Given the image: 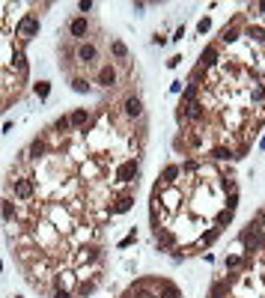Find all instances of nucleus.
Returning a JSON list of instances; mask_svg holds the SVG:
<instances>
[{
	"instance_id": "33",
	"label": "nucleus",
	"mask_w": 265,
	"mask_h": 298,
	"mask_svg": "<svg viewBox=\"0 0 265 298\" xmlns=\"http://www.w3.org/2000/svg\"><path fill=\"white\" fill-rule=\"evenodd\" d=\"M236 206H239V191H233V194H230V200H227V209H233V212H236Z\"/></svg>"
},
{
	"instance_id": "23",
	"label": "nucleus",
	"mask_w": 265,
	"mask_h": 298,
	"mask_svg": "<svg viewBox=\"0 0 265 298\" xmlns=\"http://www.w3.org/2000/svg\"><path fill=\"white\" fill-rule=\"evenodd\" d=\"M233 215H236L233 209H221V215H218V221H215V224H218V230H224V227L233 221Z\"/></svg>"
},
{
	"instance_id": "14",
	"label": "nucleus",
	"mask_w": 265,
	"mask_h": 298,
	"mask_svg": "<svg viewBox=\"0 0 265 298\" xmlns=\"http://www.w3.org/2000/svg\"><path fill=\"white\" fill-rule=\"evenodd\" d=\"M95 287H98V278H92V281H84L78 290H75V298H87L95 293Z\"/></svg>"
},
{
	"instance_id": "42",
	"label": "nucleus",
	"mask_w": 265,
	"mask_h": 298,
	"mask_svg": "<svg viewBox=\"0 0 265 298\" xmlns=\"http://www.w3.org/2000/svg\"><path fill=\"white\" fill-rule=\"evenodd\" d=\"M254 9H260V12H263V15H265V3H257V6H254Z\"/></svg>"
},
{
	"instance_id": "29",
	"label": "nucleus",
	"mask_w": 265,
	"mask_h": 298,
	"mask_svg": "<svg viewBox=\"0 0 265 298\" xmlns=\"http://www.w3.org/2000/svg\"><path fill=\"white\" fill-rule=\"evenodd\" d=\"M245 263V257H239V254H233V257H227V272H239V266Z\"/></svg>"
},
{
	"instance_id": "6",
	"label": "nucleus",
	"mask_w": 265,
	"mask_h": 298,
	"mask_svg": "<svg viewBox=\"0 0 265 298\" xmlns=\"http://www.w3.org/2000/svg\"><path fill=\"white\" fill-rule=\"evenodd\" d=\"M87 33H89V21H87V15L72 18V24H69V36L81 42V39H87Z\"/></svg>"
},
{
	"instance_id": "41",
	"label": "nucleus",
	"mask_w": 265,
	"mask_h": 298,
	"mask_svg": "<svg viewBox=\"0 0 265 298\" xmlns=\"http://www.w3.org/2000/svg\"><path fill=\"white\" fill-rule=\"evenodd\" d=\"M170 93H182V81H173V84H170Z\"/></svg>"
},
{
	"instance_id": "15",
	"label": "nucleus",
	"mask_w": 265,
	"mask_h": 298,
	"mask_svg": "<svg viewBox=\"0 0 265 298\" xmlns=\"http://www.w3.org/2000/svg\"><path fill=\"white\" fill-rule=\"evenodd\" d=\"M12 72H18V78H27V63H24V54H21V51L12 54Z\"/></svg>"
},
{
	"instance_id": "28",
	"label": "nucleus",
	"mask_w": 265,
	"mask_h": 298,
	"mask_svg": "<svg viewBox=\"0 0 265 298\" xmlns=\"http://www.w3.org/2000/svg\"><path fill=\"white\" fill-rule=\"evenodd\" d=\"M33 93H36L39 99H48V93H51V84H48V81H39V84L33 87Z\"/></svg>"
},
{
	"instance_id": "40",
	"label": "nucleus",
	"mask_w": 265,
	"mask_h": 298,
	"mask_svg": "<svg viewBox=\"0 0 265 298\" xmlns=\"http://www.w3.org/2000/svg\"><path fill=\"white\" fill-rule=\"evenodd\" d=\"M203 75H206L203 69H194V75H191V84H197V81H203Z\"/></svg>"
},
{
	"instance_id": "18",
	"label": "nucleus",
	"mask_w": 265,
	"mask_h": 298,
	"mask_svg": "<svg viewBox=\"0 0 265 298\" xmlns=\"http://www.w3.org/2000/svg\"><path fill=\"white\" fill-rule=\"evenodd\" d=\"M131 203H134V200H131L128 194H125V197H119V200H116V203L110 206V215H125V212L131 209Z\"/></svg>"
},
{
	"instance_id": "44",
	"label": "nucleus",
	"mask_w": 265,
	"mask_h": 298,
	"mask_svg": "<svg viewBox=\"0 0 265 298\" xmlns=\"http://www.w3.org/2000/svg\"><path fill=\"white\" fill-rule=\"evenodd\" d=\"M209 298H218V296H209Z\"/></svg>"
},
{
	"instance_id": "9",
	"label": "nucleus",
	"mask_w": 265,
	"mask_h": 298,
	"mask_svg": "<svg viewBox=\"0 0 265 298\" xmlns=\"http://www.w3.org/2000/svg\"><path fill=\"white\" fill-rule=\"evenodd\" d=\"M185 116H188V122H203V119H206V104H203V101L185 104Z\"/></svg>"
},
{
	"instance_id": "25",
	"label": "nucleus",
	"mask_w": 265,
	"mask_h": 298,
	"mask_svg": "<svg viewBox=\"0 0 265 298\" xmlns=\"http://www.w3.org/2000/svg\"><path fill=\"white\" fill-rule=\"evenodd\" d=\"M69 128H72V119H69V116H60V119L54 122V131H57V134H66Z\"/></svg>"
},
{
	"instance_id": "36",
	"label": "nucleus",
	"mask_w": 265,
	"mask_h": 298,
	"mask_svg": "<svg viewBox=\"0 0 265 298\" xmlns=\"http://www.w3.org/2000/svg\"><path fill=\"white\" fill-rule=\"evenodd\" d=\"M224 191H227V194H233V191H236V182H233V176H230V179H224Z\"/></svg>"
},
{
	"instance_id": "13",
	"label": "nucleus",
	"mask_w": 265,
	"mask_h": 298,
	"mask_svg": "<svg viewBox=\"0 0 265 298\" xmlns=\"http://www.w3.org/2000/svg\"><path fill=\"white\" fill-rule=\"evenodd\" d=\"M155 287L161 290L158 298H182V296H179V290H176L173 284H167V281H155Z\"/></svg>"
},
{
	"instance_id": "21",
	"label": "nucleus",
	"mask_w": 265,
	"mask_h": 298,
	"mask_svg": "<svg viewBox=\"0 0 265 298\" xmlns=\"http://www.w3.org/2000/svg\"><path fill=\"white\" fill-rule=\"evenodd\" d=\"M197 93H200V84H188V87L182 90V104H191V101H197Z\"/></svg>"
},
{
	"instance_id": "20",
	"label": "nucleus",
	"mask_w": 265,
	"mask_h": 298,
	"mask_svg": "<svg viewBox=\"0 0 265 298\" xmlns=\"http://www.w3.org/2000/svg\"><path fill=\"white\" fill-rule=\"evenodd\" d=\"M110 54H113L116 60H125V57H128V45L119 42V39H113V42H110Z\"/></svg>"
},
{
	"instance_id": "5",
	"label": "nucleus",
	"mask_w": 265,
	"mask_h": 298,
	"mask_svg": "<svg viewBox=\"0 0 265 298\" xmlns=\"http://www.w3.org/2000/svg\"><path fill=\"white\" fill-rule=\"evenodd\" d=\"M95 60H98V48H95L92 42H81V45H78V63L92 66Z\"/></svg>"
},
{
	"instance_id": "16",
	"label": "nucleus",
	"mask_w": 265,
	"mask_h": 298,
	"mask_svg": "<svg viewBox=\"0 0 265 298\" xmlns=\"http://www.w3.org/2000/svg\"><path fill=\"white\" fill-rule=\"evenodd\" d=\"M72 125H84V131H87V125H89V110H84V107H78V110H72Z\"/></svg>"
},
{
	"instance_id": "38",
	"label": "nucleus",
	"mask_w": 265,
	"mask_h": 298,
	"mask_svg": "<svg viewBox=\"0 0 265 298\" xmlns=\"http://www.w3.org/2000/svg\"><path fill=\"white\" fill-rule=\"evenodd\" d=\"M254 221H257V227H260V230H265V209H260V215H257Z\"/></svg>"
},
{
	"instance_id": "12",
	"label": "nucleus",
	"mask_w": 265,
	"mask_h": 298,
	"mask_svg": "<svg viewBox=\"0 0 265 298\" xmlns=\"http://www.w3.org/2000/svg\"><path fill=\"white\" fill-rule=\"evenodd\" d=\"M173 245H176V236H173L170 230L155 233V248H158V251H173Z\"/></svg>"
},
{
	"instance_id": "39",
	"label": "nucleus",
	"mask_w": 265,
	"mask_h": 298,
	"mask_svg": "<svg viewBox=\"0 0 265 298\" xmlns=\"http://www.w3.org/2000/svg\"><path fill=\"white\" fill-rule=\"evenodd\" d=\"M78 9H81V12H89V9H92V0H81Z\"/></svg>"
},
{
	"instance_id": "26",
	"label": "nucleus",
	"mask_w": 265,
	"mask_h": 298,
	"mask_svg": "<svg viewBox=\"0 0 265 298\" xmlns=\"http://www.w3.org/2000/svg\"><path fill=\"white\" fill-rule=\"evenodd\" d=\"M15 215H18V206H15L12 200H3V218H6V221H12Z\"/></svg>"
},
{
	"instance_id": "2",
	"label": "nucleus",
	"mask_w": 265,
	"mask_h": 298,
	"mask_svg": "<svg viewBox=\"0 0 265 298\" xmlns=\"http://www.w3.org/2000/svg\"><path fill=\"white\" fill-rule=\"evenodd\" d=\"M39 27H42V24H39L36 15H24V18L15 24V36H18L21 42H30L33 36H39Z\"/></svg>"
},
{
	"instance_id": "32",
	"label": "nucleus",
	"mask_w": 265,
	"mask_h": 298,
	"mask_svg": "<svg viewBox=\"0 0 265 298\" xmlns=\"http://www.w3.org/2000/svg\"><path fill=\"white\" fill-rule=\"evenodd\" d=\"M176 122H179V125H188V116H185V104H179V107H176Z\"/></svg>"
},
{
	"instance_id": "34",
	"label": "nucleus",
	"mask_w": 265,
	"mask_h": 298,
	"mask_svg": "<svg viewBox=\"0 0 265 298\" xmlns=\"http://www.w3.org/2000/svg\"><path fill=\"white\" fill-rule=\"evenodd\" d=\"M51 298H75V293H69V290H54Z\"/></svg>"
},
{
	"instance_id": "1",
	"label": "nucleus",
	"mask_w": 265,
	"mask_h": 298,
	"mask_svg": "<svg viewBox=\"0 0 265 298\" xmlns=\"http://www.w3.org/2000/svg\"><path fill=\"white\" fill-rule=\"evenodd\" d=\"M239 242L245 245V257H251V254H257V251H263V248H265V236H263V230L257 227V221H251V224L239 233Z\"/></svg>"
},
{
	"instance_id": "4",
	"label": "nucleus",
	"mask_w": 265,
	"mask_h": 298,
	"mask_svg": "<svg viewBox=\"0 0 265 298\" xmlns=\"http://www.w3.org/2000/svg\"><path fill=\"white\" fill-rule=\"evenodd\" d=\"M33 185H36L33 176H27V179H24V176H21V179L15 176V179H12V191H15L18 200H30V197H33Z\"/></svg>"
},
{
	"instance_id": "45",
	"label": "nucleus",
	"mask_w": 265,
	"mask_h": 298,
	"mask_svg": "<svg viewBox=\"0 0 265 298\" xmlns=\"http://www.w3.org/2000/svg\"><path fill=\"white\" fill-rule=\"evenodd\" d=\"M15 298H18V296H15Z\"/></svg>"
},
{
	"instance_id": "22",
	"label": "nucleus",
	"mask_w": 265,
	"mask_h": 298,
	"mask_svg": "<svg viewBox=\"0 0 265 298\" xmlns=\"http://www.w3.org/2000/svg\"><path fill=\"white\" fill-rule=\"evenodd\" d=\"M209 296L227 298V296H230V284H227V281H218V284H212V293H209Z\"/></svg>"
},
{
	"instance_id": "35",
	"label": "nucleus",
	"mask_w": 265,
	"mask_h": 298,
	"mask_svg": "<svg viewBox=\"0 0 265 298\" xmlns=\"http://www.w3.org/2000/svg\"><path fill=\"white\" fill-rule=\"evenodd\" d=\"M209 27H212V21H209V18H203V21L197 24V30H200V33H209Z\"/></svg>"
},
{
	"instance_id": "10",
	"label": "nucleus",
	"mask_w": 265,
	"mask_h": 298,
	"mask_svg": "<svg viewBox=\"0 0 265 298\" xmlns=\"http://www.w3.org/2000/svg\"><path fill=\"white\" fill-rule=\"evenodd\" d=\"M101 87H116V69L110 66V63H104L101 69H98V78H95Z\"/></svg>"
},
{
	"instance_id": "11",
	"label": "nucleus",
	"mask_w": 265,
	"mask_h": 298,
	"mask_svg": "<svg viewBox=\"0 0 265 298\" xmlns=\"http://www.w3.org/2000/svg\"><path fill=\"white\" fill-rule=\"evenodd\" d=\"M116 176H119V182H134V185H137V179H134V176H137V161H134V158L125 161V164L116 170Z\"/></svg>"
},
{
	"instance_id": "43",
	"label": "nucleus",
	"mask_w": 265,
	"mask_h": 298,
	"mask_svg": "<svg viewBox=\"0 0 265 298\" xmlns=\"http://www.w3.org/2000/svg\"><path fill=\"white\" fill-rule=\"evenodd\" d=\"M260 149H265V137H263V140H260Z\"/></svg>"
},
{
	"instance_id": "19",
	"label": "nucleus",
	"mask_w": 265,
	"mask_h": 298,
	"mask_svg": "<svg viewBox=\"0 0 265 298\" xmlns=\"http://www.w3.org/2000/svg\"><path fill=\"white\" fill-rule=\"evenodd\" d=\"M239 27H224L221 30V45H233V42H239Z\"/></svg>"
},
{
	"instance_id": "31",
	"label": "nucleus",
	"mask_w": 265,
	"mask_h": 298,
	"mask_svg": "<svg viewBox=\"0 0 265 298\" xmlns=\"http://www.w3.org/2000/svg\"><path fill=\"white\" fill-rule=\"evenodd\" d=\"M179 170H182V173H194V170H200V161H194V158H191V161H185Z\"/></svg>"
},
{
	"instance_id": "17",
	"label": "nucleus",
	"mask_w": 265,
	"mask_h": 298,
	"mask_svg": "<svg viewBox=\"0 0 265 298\" xmlns=\"http://www.w3.org/2000/svg\"><path fill=\"white\" fill-rule=\"evenodd\" d=\"M212 158H215V161H236V152H233L230 146H215V149H212Z\"/></svg>"
},
{
	"instance_id": "3",
	"label": "nucleus",
	"mask_w": 265,
	"mask_h": 298,
	"mask_svg": "<svg viewBox=\"0 0 265 298\" xmlns=\"http://www.w3.org/2000/svg\"><path fill=\"white\" fill-rule=\"evenodd\" d=\"M72 263H78V266H92V263H101V248L98 245H84V248H78V254H75V260Z\"/></svg>"
},
{
	"instance_id": "37",
	"label": "nucleus",
	"mask_w": 265,
	"mask_h": 298,
	"mask_svg": "<svg viewBox=\"0 0 265 298\" xmlns=\"http://www.w3.org/2000/svg\"><path fill=\"white\" fill-rule=\"evenodd\" d=\"M134 239H137V233H131V236H125V239L119 242V248H128V245H134Z\"/></svg>"
},
{
	"instance_id": "27",
	"label": "nucleus",
	"mask_w": 265,
	"mask_h": 298,
	"mask_svg": "<svg viewBox=\"0 0 265 298\" xmlns=\"http://www.w3.org/2000/svg\"><path fill=\"white\" fill-rule=\"evenodd\" d=\"M218 236H221V230H218V227H212L209 233H203V236H200V245H215V239H218Z\"/></svg>"
},
{
	"instance_id": "7",
	"label": "nucleus",
	"mask_w": 265,
	"mask_h": 298,
	"mask_svg": "<svg viewBox=\"0 0 265 298\" xmlns=\"http://www.w3.org/2000/svg\"><path fill=\"white\" fill-rule=\"evenodd\" d=\"M218 66V45H206V51H203V57H200V69L203 72H212Z\"/></svg>"
},
{
	"instance_id": "24",
	"label": "nucleus",
	"mask_w": 265,
	"mask_h": 298,
	"mask_svg": "<svg viewBox=\"0 0 265 298\" xmlns=\"http://www.w3.org/2000/svg\"><path fill=\"white\" fill-rule=\"evenodd\" d=\"M251 101H254V104L265 101V84H254V90H251Z\"/></svg>"
},
{
	"instance_id": "8",
	"label": "nucleus",
	"mask_w": 265,
	"mask_h": 298,
	"mask_svg": "<svg viewBox=\"0 0 265 298\" xmlns=\"http://www.w3.org/2000/svg\"><path fill=\"white\" fill-rule=\"evenodd\" d=\"M122 110H125L128 119H140V116H143V101H140L137 96H128L125 104H122Z\"/></svg>"
},
{
	"instance_id": "30",
	"label": "nucleus",
	"mask_w": 265,
	"mask_h": 298,
	"mask_svg": "<svg viewBox=\"0 0 265 298\" xmlns=\"http://www.w3.org/2000/svg\"><path fill=\"white\" fill-rule=\"evenodd\" d=\"M72 90H75V93H89L87 78H75V81H72Z\"/></svg>"
}]
</instances>
